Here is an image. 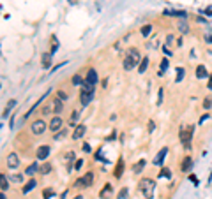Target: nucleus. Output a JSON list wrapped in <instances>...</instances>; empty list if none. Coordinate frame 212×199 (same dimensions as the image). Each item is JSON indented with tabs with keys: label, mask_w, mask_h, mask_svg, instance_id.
<instances>
[{
	"label": "nucleus",
	"mask_w": 212,
	"mask_h": 199,
	"mask_svg": "<svg viewBox=\"0 0 212 199\" xmlns=\"http://www.w3.org/2000/svg\"><path fill=\"white\" fill-rule=\"evenodd\" d=\"M141 55H140V51L136 50V48H129L127 50V55L124 57V60H122V67L126 69V71H133L136 65L141 62Z\"/></svg>",
	"instance_id": "obj_1"
},
{
	"label": "nucleus",
	"mask_w": 212,
	"mask_h": 199,
	"mask_svg": "<svg viewBox=\"0 0 212 199\" xmlns=\"http://www.w3.org/2000/svg\"><path fill=\"white\" fill-rule=\"evenodd\" d=\"M193 132H194V127H193V125H184V127H180V130H179V139H180V143L184 145L186 150H191Z\"/></svg>",
	"instance_id": "obj_2"
},
{
	"label": "nucleus",
	"mask_w": 212,
	"mask_h": 199,
	"mask_svg": "<svg viewBox=\"0 0 212 199\" xmlns=\"http://www.w3.org/2000/svg\"><path fill=\"white\" fill-rule=\"evenodd\" d=\"M154 187H155V182H154V180H150V178H143V180L140 182V190L143 192L145 199H152Z\"/></svg>",
	"instance_id": "obj_3"
},
{
	"label": "nucleus",
	"mask_w": 212,
	"mask_h": 199,
	"mask_svg": "<svg viewBox=\"0 0 212 199\" xmlns=\"http://www.w3.org/2000/svg\"><path fill=\"white\" fill-rule=\"evenodd\" d=\"M46 129H48V125H46L44 120H35L34 123L30 125V130H32V134H35V136H41Z\"/></svg>",
	"instance_id": "obj_4"
},
{
	"label": "nucleus",
	"mask_w": 212,
	"mask_h": 199,
	"mask_svg": "<svg viewBox=\"0 0 212 199\" xmlns=\"http://www.w3.org/2000/svg\"><path fill=\"white\" fill-rule=\"evenodd\" d=\"M92 99H94V92H90V90H83V88L80 90V104H81L83 107L88 106V104L92 102Z\"/></svg>",
	"instance_id": "obj_5"
},
{
	"label": "nucleus",
	"mask_w": 212,
	"mask_h": 199,
	"mask_svg": "<svg viewBox=\"0 0 212 199\" xmlns=\"http://www.w3.org/2000/svg\"><path fill=\"white\" fill-rule=\"evenodd\" d=\"M62 127H64V122H62V118L57 115V116H53L51 120H49V125H48V129L51 130V132H58V130H62Z\"/></svg>",
	"instance_id": "obj_6"
},
{
	"label": "nucleus",
	"mask_w": 212,
	"mask_h": 199,
	"mask_svg": "<svg viewBox=\"0 0 212 199\" xmlns=\"http://www.w3.org/2000/svg\"><path fill=\"white\" fill-rule=\"evenodd\" d=\"M49 153H51V148H49V145H41V146H37V150H35V157H37L39 160H44V159H48Z\"/></svg>",
	"instance_id": "obj_7"
},
{
	"label": "nucleus",
	"mask_w": 212,
	"mask_h": 199,
	"mask_svg": "<svg viewBox=\"0 0 212 199\" xmlns=\"http://www.w3.org/2000/svg\"><path fill=\"white\" fill-rule=\"evenodd\" d=\"M166 153H168V148H166V146H163V148L159 150V152H157V155L154 157L152 164H154V166H163L164 159H166Z\"/></svg>",
	"instance_id": "obj_8"
},
{
	"label": "nucleus",
	"mask_w": 212,
	"mask_h": 199,
	"mask_svg": "<svg viewBox=\"0 0 212 199\" xmlns=\"http://www.w3.org/2000/svg\"><path fill=\"white\" fill-rule=\"evenodd\" d=\"M18 166H20V157H18V153H9V155H7V167H9V169H16V167H18Z\"/></svg>",
	"instance_id": "obj_9"
},
{
	"label": "nucleus",
	"mask_w": 212,
	"mask_h": 199,
	"mask_svg": "<svg viewBox=\"0 0 212 199\" xmlns=\"http://www.w3.org/2000/svg\"><path fill=\"white\" fill-rule=\"evenodd\" d=\"M191 167H193V157L186 155L182 159V162H180V171H182V173H189Z\"/></svg>",
	"instance_id": "obj_10"
},
{
	"label": "nucleus",
	"mask_w": 212,
	"mask_h": 199,
	"mask_svg": "<svg viewBox=\"0 0 212 199\" xmlns=\"http://www.w3.org/2000/svg\"><path fill=\"white\" fill-rule=\"evenodd\" d=\"M85 132H87V125H83V123H80L78 127H74V130H73V139L74 141H78L80 137H83Z\"/></svg>",
	"instance_id": "obj_11"
},
{
	"label": "nucleus",
	"mask_w": 212,
	"mask_h": 199,
	"mask_svg": "<svg viewBox=\"0 0 212 199\" xmlns=\"http://www.w3.org/2000/svg\"><path fill=\"white\" fill-rule=\"evenodd\" d=\"M51 107H53V113H55V115L62 113V109H64V100H62V99H58V97H55V99L51 100Z\"/></svg>",
	"instance_id": "obj_12"
},
{
	"label": "nucleus",
	"mask_w": 212,
	"mask_h": 199,
	"mask_svg": "<svg viewBox=\"0 0 212 199\" xmlns=\"http://www.w3.org/2000/svg\"><path fill=\"white\" fill-rule=\"evenodd\" d=\"M124 167H126L124 160H122V159H119V160H117V166H115V171H113V176H115V178H120L122 175H124Z\"/></svg>",
	"instance_id": "obj_13"
},
{
	"label": "nucleus",
	"mask_w": 212,
	"mask_h": 199,
	"mask_svg": "<svg viewBox=\"0 0 212 199\" xmlns=\"http://www.w3.org/2000/svg\"><path fill=\"white\" fill-rule=\"evenodd\" d=\"M87 81L92 83V85H97L99 76H97V71H96V69H88V71H87Z\"/></svg>",
	"instance_id": "obj_14"
},
{
	"label": "nucleus",
	"mask_w": 212,
	"mask_h": 199,
	"mask_svg": "<svg viewBox=\"0 0 212 199\" xmlns=\"http://www.w3.org/2000/svg\"><path fill=\"white\" fill-rule=\"evenodd\" d=\"M51 60H53V53H44L41 58V65L42 69H49V65H51Z\"/></svg>",
	"instance_id": "obj_15"
},
{
	"label": "nucleus",
	"mask_w": 212,
	"mask_h": 199,
	"mask_svg": "<svg viewBox=\"0 0 212 199\" xmlns=\"http://www.w3.org/2000/svg\"><path fill=\"white\" fill-rule=\"evenodd\" d=\"M7 176H9V180L14 182V183H23V182H25V175H23V173H11V175H7Z\"/></svg>",
	"instance_id": "obj_16"
},
{
	"label": "nucleus",
	"mask_w": 212,
	"mask_h": 199,
	"mask_svg": "<svg viewBox=\"0 0 212 199\" xmlns=\"http://www.w3.org/2000/svg\"><path fill=\"white\" fill-rule=\"evenodd\" d=\"M145 166H147V160H145V159H140V160L133 166V173H134V175H140Z\"/></svg>",
	"instance_id": "obj_17"
},
{
	"label": "nucleus",
	"mask_w": 212,
	"mask_h": 199,
	"mask_svg": "<svg viewBox=\"0 0 212 199\" xmlns=\"http://www.w3.org/2000/svg\"><path fill=\"white\" fill-rule=\"evenodd\" d=\"M112 190H113L112 183H106L104 187H103L101 194H99V197H101V199H108V197H110V194H112Z\"/></svg>",
	"instance_id": "obj_18"
},
{
	"label": "nucleus",
	"mask_w": 212,
	"mask_h": 199,
	"mask_svg": "<svg viewBox=\"0 0 212 199\" xmlns=\"http://www.w3.org/2000/svg\"><path fill=\"white\" fill-rule=\"evenodd\" d=\"M35 187H37V182H35L34 178H32V180H28L27 183L23 185V194H28L30 190H34Z\"/></svg>",
	"instance_id": "obj_19"
},
{
	"label": "nucleus",
	"mask_w": 212,
	"mask_h": 199,
	"mask_svg": "<svg viewBox=\"0 0 212 199\" xmlns=\"http://www.w3.org/2000/svg\"><path fill=\"white\" fill-rule=\"evenodd\" d=\"M207 76H209L207 67H205V65H198V67H196V78L198 79H205Z\"/></svg>",
	"instance_id": "obj_20"
},
{
	"label": "nucleus",
	"mask_w": 212,
	"mask_h": 199,
	"mask_svg": "<svg viewBox=\"0 0 212 199\" xmlns=\"http://www.w3.org/2000/svg\"><path fill=\"white\" fill-rule=\"evenodd\" d=\"M9 182H11L9 176H6V175L2 173V175H0V189H2V192H6L7 189H9Z\"/></svg>",
	"instance_id": "obj_21"
},
{
	"label": "nucleus",
	"mask_w": 212,
	"mask_h": 199,
	"mask_svg": "<svg viewBox=\"0 0 212 199\" xmlns=\"http://www.w3.org/2000/svg\"><path fill=\"white\" fill-rule=\"evenodd\" d=\"M83 183H85V187H90L92 183H94V173L92 171H88V173H85L83 176Z\"/></svg>",
	"instance_id": "obj_22"
},
{
	"label": "nucleus",
	"mask_w": 212,
	"mask_h": 199,
	"mask_svg": "<svg viewBox=\"0 0 212 199\" xmlns=\"http://www.w3.org/2000/svg\"><path fill=\"white\" fill-rule=\"evenodd\" d=\"M41 169V167H39V164L37 162H32L30 164V166H28L27 167V171H25V175H28V176H32V175H35V173H37V171Z\"/></svg>",
	"instance_id": "obj_23"
},
{
	"label": "nucleus",
	"mask_w": 212,
	"mask_h": 199,
	"mask_svg": "<svg viewBox=\"0 0 212 199\" xmlns=\"http://www.w3.org/2000/svg\"><path fill=\"white\" fill-rule=\"evenodd\" d=\"M71 83H73V86H83L85 79L80 76V74H74L73 78H71Z\"/></svg>",
	"instance_id": "obj_24"
},
{
	"label": "nucleus",
	"mask_w": 212,
	"mask_h": 199,
	"mask_svg": "<svg viewBox=\"0 0 212 199\" xmlns=\"http://www.w3.org/2000/svg\"><path fill=\"white\" fill-rule=\"evenodd\" d=\"M147 67H148V57H143L141 58V62H140V65H138V72L143 74V72L147 71Z\"/></svg>",
	"instance_id": "obj_25"
},
{
	"label": "nucleus",
	"mask_w": 212,
	"mask_h": 199,
	"mask_svg": "<svg viewBox=\"0 0 212 199\" xmlns=\"http://www.w3.org/2000/svg\"><path fill=\"white\" fill-rule=\"evenodd\" d=\"M166 69H168V57H164L161 60V64H159V76H163L166 72Z\"/></svg>",
	"instance_id": "obj_26"
},
{
	"label": "nucleus",
	"mask_w": 212,
	"mask_h": 199,
	"mask_svg": "<svg viewBox=\"0 0 212 199\" xmlns=\"http://www.w3.org/2000/svg\"><path fill=\"white\" fill-rule=\"evenodd\" d=\"M16 106V100H9V104H7L6 106V109H4V115H2V118H7V116H9V113H11V109H13V107Z\"/></svg>",
	"instance_id": "obj_27"
},
{
	"label": "nucleus",
	"mask_w": 212,
	"mask_h": 199,
	"mask_svg": "<svg viewBox=\"0 0 212 199\" xmlns=\"http://www.w3.org/2000/svg\"><path fill=\"white\" fill-rule=\"evenodd\" d=\"M53 196H55V190L49 189V187H46V189L42 190V199H51Z\"/></svg>",
	"instance_id": "obj_28"
},
{
	"label": "nucleus",
	"mask_w": 212,
	"mask_h": 199,
	"mask_svg": "<svg viewBox=\"0 0 212 199\" xmlns=\"http://www.w3.org/2000/svg\"><path fill=\"white\" fill-rule=\"evenodd\" d=\"M140 32H141V36L143 37H148L150 34H152V25H143Z\"/></svg>",
	"instance_id": "obj_29"
},
{
	"label": "nucleus",
	"mask_w": 212,
	"mask_h": 199,
	"mask_svg": "<svg viewBox=\"0 0 212 199\" xmlns=\"http://www.w3.org/2000/svg\"><path fill=\"white\" fill-rule=\"evenodd\" d=\"M127 196H129V189H127V187H122L119 190V194H117V199H127Z\"/></svg>",
	"instance_id": "obj_30"
},
{
	"label": "nucleus",
	"mask_w": 212,
	"mask_h": 199,
	"mask_svg": "<svg viewBox=\"0 0 212 199\" xmlns=\"http://www.w3.org/2000/svg\"><path fill=\"white\" fill-rule=\"evenodd\" d=\"M184 74H186V71H184L182 67H179V69H177V74H175V83H180V81H182Z\"/></svg>",
	"instance_id": "obj_31"
},
{
	"label": "nucleus",
	"mask_w": 212,
	"mask_h": 199,
	"mask_svg": "<svg viewBox=\"0 0 212 199\" xmlns=\"http://www.w3.org/2000/svg\"><path fill=\"white\" fill-rule=\"evenodd\" d=\"M159 178H171V171L168 169V167H163L161 171H159V175H157Z\"/></svg>",
	"instance_id": "obj_32"
},
{
	"label": "nucleus",
	"mask_w": 212,
	"mask_h": 199,
	"mask_svg": "<svg viewBox=\"0 0 212 199\" xmlns=\"http://www.w3.org/2000/svg\"><path fill=\"white\" fill-rule=\"evenodd\" d=\"M179 32H180V34H189V27H187V23L186 21L179 23Z\"/></svg>",
	"instance_id": "obj_33"
},
{
	"label": "nucleus",
	"mask_w": 212,
	"mask_h": 199,
	"mask_svg": "<svg viewBox=\"0 0 212 199\" xmlns=\"http://www.w3.org/2000/svg\"><path fill=\"white\" fill-rule=\"evenodd\" d=\"M49 113H53V107L48 106V104H46V106H42V109H41V115H42V116H48Z\"/></svg>",
	"instance_id": "obj_34"
},
{
	"label": "nucleus",
	"mask_w": 212,
	"mask_h": 199,
	"mask_svg": "<svg viewBox=\"0 0 212 199\" xmlns=\"http://www.w3.org/2000/svg\"><path fill=\"white\" fill-rule=\"evenodd\" d=\"M78 118H80V111H76V109H74V111L71 113V125H74Z\"/></svg>",
	"instance_id": "obj_35"
},
{
	"label": "nucleus",
	"mask_w": 212,
	"mask_h": 199,
	"mask_svg": "<svg viewBox=\"0 0 212 199\" xmlns=\"http://www.w3.org/2000/svg\"><path fill=\"white\" fill-rule=\"evenodd\" d=\"M73 187H74V189H87V187H85V183H83V178H78Z\"/></svg>",
	"instance_id": "obj_36"
},
{
	"label": "nucleus",
	"mask_w": 212,
	"mask_h": 199,
	"mask_svg": "<svg viewBox=\"0 0 212 199\" xmlns=\"http://www.w3.org/2000/svg\"><path fill=\"white\" fill-rule=\"evenodd\" d=\"M96 160H103V162L108 164V159H104V157H103V150H101V148L96 152Z\"/></svg>",
	"instance_id": "obj_37"
},
{
	"label": "nucleus",
	"mask_w": 212,
	"mask_h": 199,
	"mask_svg": "<svg viewBox=\"0 0 212 199\" xmlns=\"http://www.w3.org/2000/svg\"><path fill=\"white\" fill-rule=\"evenodd\" d=\"M65 134H67V129H62V130H58V132L55 134V141L62 139V137H65Z\"/></svg>",
	"instance_id": "obj_38"
},
{
	"label": "nucleus",
	"mask_w": 212,
	"mask_h": 199,
	"mask_svg": "<svg viewBox=\"0 0 212 199\" xmlns=\"http://www.w3.org/2000/svg\"><path fill=\"white\" fill-rule=\"evenodd\" d=\"M49 171H51V164H44L41 169H39V173H41V175H48Z\"/></svg>",
	"instance_id": "obj_39"
},
{
	"label": "nucleus",
	"mask_w": 212,
	"mask_h": 199,
	"mask_svg": "<svg viewBox=\"0 0 212 199\" xmlns=\"http://www.w3.org/2000/svg\"><path fill=\"white\" fill-rule=\"evenodd\" d=\"M57 97L62 99L64 102H65V100H67V92H64V90H57Z\"/></svg>",
	"instance_id": "obj_40"
},
{
	"label": "nucleus",
	"mask_w": 212,
	"mask_h": 199,
	"mask_svg": "<svg viewBox=\"0 0 212 199\" xmlns=\"http://www.w3.org/2000/svg\"><path fill=\"white\" fill-rule=\"evenodd\" d=\"M51 41H53V48H51V51H49V53H55V51L58 50V41H57L55 36H51Z\"/></svg>",
	"instance_id": "obj_41"
},
{
	"label": "nucleus",
	"mask_w": 212,
	"mask_h": 199,
	"mask_svg": "<svg viewBox=\"0 0 212 199\" xmlns=\"http://www.w3.org/2000/svg\"><path fill=\"white\" fill-rule=\"evenodd\" d=\"M210 106H212V97H205L203 99V107L205 109H209Z\"/></svg>",
	"instance_id": "obj_42"
},
{
	"label": "nucleus",
	"mask_w": 212,
	"mask_h": 199,
	"mask_svg": "<svg viewBox=\"0 0 212 199\" xmlns=\"http://www.w3.org/2000/svg\"><path fill=\"white\" fill-rule=\"evenodd\" d=\"M189 180H191V182H193V185H194V187H198V185H200V182H198L196 175H193V173H191V175H189Z\"/></svg>",
	"instance_id": "obj_43"
},
{
	"label": "nucleus",
	"mask_w": 212,
	"mask_h": 199,
	"mask_svg": "<svg viewBox=\"0 0 212 199\" xmlns=\"http://www.w3.org/2000/svg\"><path fill=\"white\" fill-rule=\"evenodd\" d=\"M81 166H83V159H78V160H74V167H73V169H80V167H81Z\"/></svg>",
	"instance_id": "obj_44"
},
{
	"label": "nucleus",
	"mask_w": 212,
	"mask_h": 199,
	"mask_svg": "<svg viewBox=\"0 0 212 199\" xmlns=\"http://www.w3.org/2000/svg\"><path fill=\"white\" fill-rule=\"evenodd\" d=\"M163 99H164V92H163V88H159V99H157V106H161V104H163Z\"/></svg>",
	"instance_id": "obj_45"
},
{
	"label": "nucleus",
	"mask_w": 212,
	"mask_h": 199,
	"mask_svg": "<svg viewBox=\"0 0 212 199\" xmlns=\"http://www.w3.org/2000/svg\"><path fill=\"white\" fill-rule=\"evenodd\" d=\"M173 41H175V37L170 34V36L166 37V46H171V44H173Z\"/></svg>",
	"instance_id": "obj_46"
},
{
	"label": "nucleus",
	"mask_w": 212,
	"mask_h": 199,
	"mask_svg": "<svg viewBox=\"0 0 212 199\" xmlns=\"http://www.w3.org/2000/svg\"><path fill=\"white\" fill-rule=\"evenodd\" d=\"M90 145H88V143H83V152H85V153H88V152H90Z\"/></svg>",
	"instance_id": "obj_47"
},
{
	"label": "nucleus",
	"mask_w": 212,
	"mask_h": 199,
	"mask_svg": "<svg viewBox=\"0 0 212 199\" xmlns=\"http://www.w3.org/2000/svg\"><path fill=\"white\" fill-rule=\"evenodd\" d=\"M65 159H67V160H74V152H69V153H67V155H65Z\"/></svg>",
	"instance_id": "obj_48"
},
{
	"label": "nucleus",
	"mask_w": 212,
	"mask_h": 199,
	"mask_svg": "<svg viewBox=\"0 0 212 199\" xmlns=\"http://www.w3.org/2000/svg\"><path fill=\"white\" fill-rule=\"evenodd\" d=\"M207 118H209V113H205V115H202V118H200V122H198V123H200V125H202V123H203V122L207 120Z\"/></svg>",
	"instance_id": "obj_49"
},
{
	"label": "nucleus",
	"mask_w": 212,
	"mask_h": 199,
	"mask_svg": "<svg viewBox=\"0 0 212 199\" xmlns=\"http://www.w3.org/2000/svg\"><path fill=\"white\" fill-rule=\"evenodd\" d=\"M154 122H152V120H150V122H148V132H152V130H154Z\"/></svg>",
	"instance_id": "obj_50"
},
{
	"label": "nucleus",
	"mask_w": 212,
	"mask_h": 199,
	"mask_svg": "<svg viewBox=\"0 0 212 199\" xmlns=\"http://www.w3.org/2000/svg\"><path fill=\"white\" fill-rule=\"evenodd\" d=\"M163 51L166 53V57H170V55H171V53H170V50H168V48H166V46H163Z\"/></svg>",
	"instance_id": "obj_51"
},
{
	"label": "nucleus",
	"mask_w": 212,
	"mask_h": 199,
	"mask_svg": "<svg viewBox=\"0 0 212 199\" xmlns=\"http://www.w3.org/2000/svg\"><path fill=\"white\" fill-rule=\"evenodd\" d=\"M207 86H209V88H210V90H212V74H210V76H209V85H207Z\"/></svg>",
	"instance_id": "obj_52"
},
{
	"label": "nucleus",
	"mask_w": 212,
	"mask_h": 199,
	"mask_svg": "<svg viewBox=\"0 0 212 199\" xmlns=\"http://www.w3.org/2000/svg\"><path fill=\"white\" fill-rule=\"evenodd\" d=\"M203 14H207V16H212V9H207V11H203Z\"/></svg>",
	"instance_id": "obj_53"
},
{
	"label": "nucleus",
	"mask_w": 212,
	"mask_h": 199,
	"mask_svg": "<svg viewBox=\"0 0 212 199\" xmlns=\"http://www.w3.org/2000/svg\"><path fill=\"white\" fill-rule=\"evenodd\" d=\"M65 196H67V190H64V192H62V196H60V199H65Z\"/></svg>",
	"instance_id": "obj_54"
},
{
	"label": "nucleus",
	"mask_w": 212,
	"mask_h": 199,
	"mask_svg": "<svg viewBox=\"0 0 212 199\" xmlns=\"http://www.w3.org/2000/svg\"><path fill=\"white\" fill-rule=\"evenodd\" d=\"M0 199H7V197H6V192H2V196H0Z\"/></svg>",
	"instance_id": "obj_55"
},
{
	"label": "nucleus",
	"mask_w": 212,
	"mask_h": 199,
	"mask_svg": "<svg viewBox=\"0 0 212 199\" xmlns=\"http://www.w3.org/2000/svg\"><path fill=\"white\" fill-rule=\"evenodd\" d=\"M74 199H83V196H81V194H78V196H76Z\"/></svg>",
	"instance_id": "obj_56"
},
{
	"label": "nucleus",
	"mask_w": 212,
	"mask_h": 199,
	"mask_svg": "<svg viewBox=\"0 0 212 199\" xmlns=\"http://www.w3.org/2000/svg\"><path fill=\"white\" fill-rule=\"evenodd\" d=\"M78 0H69V4H76Z\"/></svg>",
	"instance_id": "obj_57"
}]
</instances>
